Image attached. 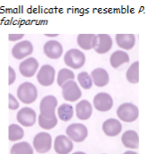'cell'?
Segmentation results:
<instances>
[{
	"label": "cell",
	"mask_w": 154,
	"mask_h": 154,
	"mask_svg": "<svg viewBox=\"0 0 154 154\" xmlns=\"http://www.w3.org/2000/svg\"><path fill=\"white\" fill-rule=\"evenodd\" d=\"M66 133L71 141L81 143L88 137V131L86 126L82 124H72L67 127Z\"/></svg>",
	"instance_id": "5"
},
{
	"label": "cell",
	"mask_w": 154,
	"mask_h": 154,
	"mask_svg": "<svg viewBox=\"0 0 154 154\" xmlns=\"http://www.w3.org/2000/svg\"><path fill=\"white\" fill-rule=\"evenodd\" d=\"M94 106L98 111L106 112L112 108L113 100L110 94L101 92L95 95V97L94 98Z\"/></svg>",
	"instance_id": "10"
},
{
	"label": "cell",
	"mask_w": 154,
	"mask_h": 154,
	"mask_svg": "<svg viewBox=\"0 0 154 154\" xmlns=\"http://www.w3.org/2000/svg\"><path fill=\"white\" fill-rule=\"evenodd\" d=\"M110 61L111 66L113 68L117 69L121 65L129 62V56L128 53H126L124 51L118 50V51H115L111 54Z\"/></svg>",
	"instance_id": "21"
},
{
	"label": "cell",
	"mask_w": 154,
	"mask_h": 154,
	"mask_svg": "<svg viewBox=\"0 0 154 154\" xmlns=\"http://www.w3.org/2000/svg\"><path fill=\"white\" fill-rule=\"evenodd\" d=\"M75 78V74L71 70H69L66 68L61 69L58 73L57 76V84L60 87H63V85L69 80H73Z\"/></svg>",
	"instance_id": "27"
},
{
	"label": "cell",
	"mask_w": 154,
	"mask_h": 154,
	"mask_svg": "<svg viewBox=\"0 0 154 154\" xmlns=\"http://www.w3.org/2000/svg\"><path fill=\"white\" fill-rule=\"evenodd\" d=\"M93 113V108L91 103L84 100L79 101L76 105V114L79 119L80 120H88L90 118Z\"/></svg>",
	"instance_id": "18"
},
{
	"label": "cell",
	"mask_w": 154,
	"mask_h": 154,
	"mask_svg": "<svg viewBox=\"0 0 154 154\" xmlns=\"http://www.w3.org/2000/svg\"><path fill=\"white\" fill-rule=\"evenodd\" d=\"M127 80L131 84H137L139 82V62L133 63L127 71Z\"/></svg>",
	"instance_id": "24"
},
{
	"label": "cell",
	"mask_w": 154,
	"mask_h": 154,
	"mask_svg": "<svg viewBox=\"0 0 154 154\" xmlns=\"http://www.w3.org/2000/svg\"><path fill=\"white\" fill-rule=\"evenodd\" d=\"M18 99L24 104H31L38 98V90L34 84L29 82L22 84L17 90Z\"/></svg>",
	"instance_id": "2"
},
{
	"label": "cell",
	"mask_w": 154,
	"mask_h": 154,
	"mask_svg": "<svg viewBox=\"0 0 154 154\" xmlns=\"http://www.w3.org/2000/svg\"><path fill=\"white\" fill-rule=\"evenodd\" d=\"M116 42L119 48L129 50L135 44V37L134 34H117Z\"/></svg>",
	"instance_id": "20"
},
{
	"label": "cell",
	"mask_w": 154,
	"mask_h": 154,
	"mask_svg": "<svg viewBox=\"0 0 154 154\" xmlns=\"http://www.w3.org/2000/svg\"><path fill=\"white\" fill-rule=\"evenodd\" d=\"M24 136V131L22 127L18 125L12 124L9 126V140L11 142H16L22 140Z\"/></svg>",
	"instance_id": "26"
},
{
	"label": "cell",
	"mask_w": 154,
	"mask_h": 154,
	"mask_svg": "<svg viewBox=\"0 0 154 154\" xmlns=\"http://www.w3.org/2000/svg\"><path fill=\"white\" fill-rule=\"evenodd\" d=\"M112 47V39L108 34H97L94 39V49L98 54H105L109 52Z\"/></svg>",
	"instance_id": "9"
},
{
	"label": "cell",
	"mask_w": 154,
	"mask_h": 154,
	"mask_svg": "<svg viewBox=\"0 0 154 154\" xmlns=\"http://www.w3.org/2000/svg\"><path fill=\"white\" fill-rule=\"evenodd\" d=\"M38 68V62L34 57H29L20 64L19 70L24 77H32Z\"/></svg>",
	"instance_id": "14"
},
{
	"label": "cell",
	"mask_w": 154,
	"mask_h": 154,
	"mask_svg": "<svg viewBox=\"0 0 154 154\" xmlns=\"http://www.w3.org/2000/svg\"><path fill=\"white\" fill-rule=\"evenodd\" d=\"M103 130L106 135L110 137H114L121 133L122 126L119 120L110 118L103 124Z\"/></svg>",
	"instance_id": "17"
},
{
	"label": "cell",
	"mask_w": 154,
	"mask_h": 154,
	"mask_svg": "<svg viewBox=\"0 0 154 154\" xmlns=\"http://www.w3.org/2000/svg\"><path fill=\"white\" fill-rule=\"evenodd\" d=\"M121 142L125 147L129 149H137L139 147V136L135 131L128 130L123 133Z\"/></svg>",
	"instance_id": "19"
},
{
	"label": "cell",
	"mask_w": 154,
	"mask_h": 154,
	"mask_svg": "<svg viewBox=\"0 0 154 154\" xmlns=\"http://www.w3.org/2000/svg\"><path fill=\"white\" fill-rule=\"evenodd\" d=\"M24 37V34H9L8 39L10 41H17Z\"/></svg>",
	"instance_id": "31"
},
{
	"label": "cell",
	"mask_w": 154,
	"mask_h": 154,
	"mask_svg": "<svg viewBox=\"0 0 154 154\" xmlns=\"http://www.w3.org/2000/svg\"><path fill=\"white\" fill-rule=\"evenodd\" d=\"M94 34H79L77 39V42L79 46L85 49V50H90L94 48Z\"/></svg>",
	"instance_id": "22"
},
{
	"label": "cell",
	"mask_w": 154,
	"mask_h": 154,
	"mask_svg": "<svg viewBox=\"0 0 154 154\" xmlns=\"http://www.w3.org/2000/svg\"><path fill=\"white\" fill-rule=\"evenodd\" d=\"M62 88H63V96L64 100L74 102L79 99H80L81 90L79 85L77 84V83L74 82L73 80H69L66 82Z\"/></svg>",
	"instance_id": "7"
},
{
	"label": "cell",
	"mask_w": 154,
	"mask_h": 154,
	"mask_svg": "<svg viewBox=\"0 0 154 154\" xmlns=\"http://www.w3.org/2000/svg\"><path fill=\"white\" fill-rule=\"evenodd\" d=\"M73 143L65 135H59L54 140V151L58 154H68L71 152Z\"/></svg>",
	"instance_id": "13"
},
{
	"label": "cell",
	"mask_w": 154,
	"mask_h": 154,
	"mask_svg": "<svg viewBox=\"0 0 154 154\" xmlns=\"http://www.w3.org/2000/svg\"><path fill=\"white\" fill-rule=\"evenodd\" d=\"M117 115L120 120L127 123H132L137 119L139 116V110L132 103H123L118 108Z\"/></svg>",
	"instance_id": "3"
},
{
	"label": "cell",
	"mask_w": 154,
	"mask_h": 154,
	"mask_svg": "<svg viewBox=\"0 0 154 154\" xmlns=\"http://www.w3.org/2000/svg\"><path fill=\"white\" fill-rule=\"evenodd\" d=\"M37 114L30 108H23L17 113V121L26 127H30L36 123Z\"/></svg>",
	"instance_id": "11"
},
{
	"label": "cell",
	"mask_w": 154,
	"mask_h": 154,
	"mask_svg": "<svg viewBox=\"0 0 154 154\" xmlns=\"http://www.w3.org/2000/svg\"><path fill=\"white\" fill-rule=\"evenodd\" d=\"M34 152L32 147L26 142H22L14 144L11 149L12 154H32Z\"/></svg>",
	"instance_id": "25"
},
{
	"label": "cell",
	"mask_w": 154,
	"mask_h": 154,
	"mask_svg": "<svg viewBox=\"0 0 154 154\" xmlns=\"http://www.w3.org/2000/svg\"><path fill=\"white\" fill-rule=\"evenodd\" d=\"M8 69H9V83L8 84H9V85H11L14 83V81L16 79V74L11 66H9Z\"/></svg>",
	"instance_id": "30"
},
{
	"label": "cell",
	"mask_w": 154,
	"mask_h": 154,
	"mask_svg": "<svg viewBox=\"0 0 154 154\" xmlns=\"http://www.w3.org/2000/svg\"><path fill=\"white\" fill-rule=\"evenodd\" d=\"M33 52V46L30 41H24L18 42L14 45V47L12 49V54L14 57L16 59H22L26 57L27 56H29Z\"/></svg>",
	"instance_id": "12"
},
{
	"label": "cell",
	"mask_w": 154,
	"mask_h": 154,
	"mask_svg": "<svg viewBox=\"0 0 154 154\" xmlns=\"http://www.w3.org/2000/svg\"><path fill=\"white\" fill-rule=\"evenodd\" d=\"M58 116L61 120L67 122L69 121L73 116V108L69 104H62L57 110Z\"/></svg>",
	"instance_id": "23"
},
{
	"label": "cell",
	"mask_w": 154,
	"mask_h": 154,
	"mask_svg": "<svg viewBox=\"0 0 154 154\" xmlns=\"http://www.w3.org/2000/svg\"><path fill=\"white\" fill-rule=\"evenodd\" d=\"M59 34H45V36L47 37H57Z\"/></svg>",
	"instance_id": "32"
},
{
	"label": "cell",
	"mask_w": 154,
	"mask_h": 154,
	"mask_svg": "<svg viewBox=\"0 0 154 154\" xmlns=\"http://www.w3.org/2000/svg\"><path fill=\"white\" fill-rule=\"evenodd\" d=\"M91 78L97 87H104L109 84L110 77L107 71L103 68H96L92 71Z\"/></svg>",
	"instance_id": "16"
},
{
	"label": "cell",
	"mask_w": 154,
	"mask_h": 154,
	"mask_svg": "<svg viewBox=\"0 0 154 154\" xmlns=\"http://www.w3.org/2000/svg\"><path fill=\"white\" fill-rule=\"evenodd\" d=\"M57 107V99L53 95L45 96L42 99L39 110L40 115L38 116V124L40 127L45 130L53 129L57 125V117L55 115V109Z\"/></svg>",
	"instance_id": "1"
},
{
	"label": "cell",
	"mask_w": 154,
	"mask_h": 154,
	"mask_svg": "<svg viewBox=\"0 0 154 154\" xmlns=\"http://www.w3.org/2000/svg\"><path fill=\"white\" fill-rule=\"evenodd\" d=\"M19 102L17 101V100L14 98V95H12L11 93H9V109L10 110H15L19 108Z\"/></svg>",
	"instance_id": "29"
},
{
	"label": "cell",
	"mask_w": 154,
	"mask_h": 154,
	"mask_svg": "<svg viewBox=\"0 0 154 154\" xmlns=\"http://www.w3.org/2000/svg\"><path fill=\"white\" fill-rule=\"evenodd\" d=\"M54 77L55 70L53 66L49 65H45L42 66L37 75L38 83L44 87L51 86L54 82Z\"/></svg>",
	"instance_id": "8"
},
{
	"label": "cell",
	"mask_w": 154,
	"mask_h": 154,
	"mask_svg": "<svg viewBox=\"0 0 154 154\" xmlns=\"http://www.w3.org/2000/svg\"><path fill=\"white\" fill-rule=\"evenodd\" d=\"M78 80H79V83L80 84L81 87L84 88L85 90L91 89L92 86H93L92 78H91V76L88 74L87 72H82V73L79 74Z\"/></svg>",
	"instance_id": "28"
},
{
	"label": "cell",
	"mask_w": 154,
	"mask_h": 154,
	"mask_svg": "<svg viewBox=\"0 0 154 154\" xmlns=\"http://www.w3.org/2000/svg\"><path fill=\"white\" fill-rule=\"evenodd\" d=\"M33 145L38 153H46L52 147V137L47 133H38L34 137Z\"/></svg>",
	"instance_id": "6"
},
{
	"label": "cell",
	"mask_w": 154,
	"mask_h": 154,
	"mask_svg": "<svg viewBox=\"0 0 154 154\" xmlns=\"http://www.w3.org/2000/svg\"><path fill=\"white\" fill-rule=\"evenodd\" d=\"M63 52V46L60 42L56 41H47L44 46V53L45 56L51 59H57L59 58Z\"/></svg>",
	"instance_id": "15"
},
{
	"label": "cell",
	"mask_w": 154,
	"mask_h": 154,
	"mask_svg": "<svg viewBox=\"0 0 154 154\" xmlns=\"http://www.w3.org/2000/svg\"><path fill=\"white\" fill-rule=\"evenodd\" d=\"M64 63L73 69H79L86 63V56L79 49H69L64 56Z\"/></svg>",
	"instance_id": "4"
}]
</instances>
